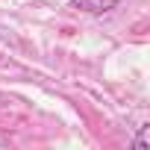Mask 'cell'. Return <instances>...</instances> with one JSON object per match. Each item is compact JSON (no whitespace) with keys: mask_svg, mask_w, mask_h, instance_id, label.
Returning a JSON list of instances; mask_svg holds the SVG:
<instances>
[{"mask_svg":"<svg viewBox=\"0 0 150 150\" xmlns=\"http://www.w3.org/2000/svg\"><path fill=\"white\" fill-rule=\"evenodd\" d=\"M118 3H121V0H71V6H74V9L88 12V15H103V12L115 9Z\"/></svg>","mask_w":150,"mask_h":150,"instance_id":"6da1fadb","label":"cell"},{"mask_svg":"<svg viewBox=\"0 0 150 150\" xmlns=\"http://www.w3.org/2000/svg\"><path fill=\"white\" fill-rule=\"evenodd\" d=\"M147 132H150V127H147V124H141L138 138H135V147H138V150H147Z\"/></svg>","mask_w":150,"mask_h":150,"instance_id":"7a4b0ae2","label":"cell"}]
</instances>
